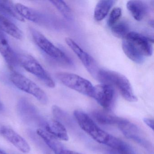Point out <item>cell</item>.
I'll list each match as a JSON object with an SVG mask.
<instances>
[{
    "instance_id": "obj_1",
    "label": "cell",
    "mask_w": 154,
    "mask_h": 154,
    "mask_svg": "<svg viewBox=\"0 0 154 154\" xmlns=\"http://www.w3.org/2000/svg\"><path fill=\"white\" fill-rule=\"evenodd\" d=\"M97 80L104 83L116 86L122 96L128 101L135 102L137 101L130 82L128 78L122 74L110 70L100 69Z\"/></svg>"
},
{
    "instance_id": "obj_2",
    "label": "cell",
    "mask_w": 154,
    "mask_h": 154,
    "mask_svg": "<svg viewBox=\"0 0 154 154\" xmlns=\"http://www.w3.org/2000/svg\"><path fill=\"white\" fill-rule=\"evenodd\" d=\"M74 115L81 128L95 141L106 145L110 134L100 128L87 114L80 110L74 112Z\"/></svg>"
},
{
    "instance_id": "obj_3",
    "label": "cell",
    "mask_w": 154,
    "mask_h": 154,
    "mask_svg": "<svg viewBox=\"0 0 154 154\" xmlns=\"http://www.w3.org/2000/svg\"><path fill=\"white\" fill-rule=\"evenodd\" d=\"M18 62L29 72L37 77L50 88H54L55 84L49 74L39 63L29 54H17Z\"/></svg>"
},
{
    "instance_id": "obj_4",
    "label": "cell",
    "mask_w": 154,
    "mask_h": 154,
    "mask_svg": "<svg viewBox=\"0 0 154 154\" xmlns=\"http://www.w3.org/2000/svg\"><path fill=\"white\" fill-rule=\"evenodd\" d=\"M30 29L34 42L43 52L57 61L67 64H72L71 59L62 50L51 43L43 34L35 29Z\"/></svg>"
},
{
    "instance_id": "obj_5",
    "label": "cell",
    "mask_w": 154,
    "mask_h": 154,
    "mask_svg": "<svg viewBox=\"0 0 154 154\" xmlns=\"http://www.w3.org/2000/svg\"><path fill=\"white\" fill-rule=\"evenodd\" d=\"M56 75L57 79L66 87L92 98L94 86L90 81L70 73L59 72Z\"/></svg>"
},
{
    "instance_id": "obj_6",
    "label": "cell",
    "mask_w": 154,
    "mask_h": 154,
    "mask_svg": "<svg viewBox=\"0 0 154 154\" xmlns=\"http://www.w3.org/2000/svg\"><path fill=\"white\" fill-rule=\"evenodd\" d=\"M10 79L18 89L34 96L41 103L46 104L48 102L46 94L37 85L27 77L17 72L12 73Z\"/></svg>"
},
{
    "instance_id": "obj_7",
    "label": "cell",
    "mask_w": 154,
    "mask_h": 154,
    "mask_svg": "<svg viewBox=\"0 0 154 154\" xmlns=\"http://www.w3.org/2000/svg\"><path fill=\"white\" fill-rule=\"evenodd\" d=\"M65 41L67 45L75 53L91 75L97 79L100 69L93 57L81 48L72 38H66Z\"/></svg>"
},
{
    "instance_id": "obj_8",
    "label": "cell",
    "mask_w": 154,
    "mask_h": 154,
    "mask_svg": "<svg viewBox=\"0 0 154 154\" xmlns=\"http://www.w3.org/2000/svg\"><path fill=\"white\" fill-rule=\"evenodd\" d=\"M117 126L126 137L134 140L144 147H149V143L144 133L137 125L122 119Z\"/></svg>"
},
{
    "instance_id": "obj_9",
    "label": "cell",
    "mask_w": 154,
    "mask_h": 154,
    "mask_svg": "<svg viewBox=\"0 0 154 154\" xmlns=\"http://www.w3.org/2000/svg\"><path fill=\"white\" fill-rule=\"evenodd\" d=\"M114 96L113 86L110 85L102 83L94 86L92 98L105 109L109 110L112 107Z\"/></svg>"
},
{
    "instance_id": "obj_10",
    "label": "cell",
    "mask_w": 154,
    "mask_h": 154,
    "mask_svg": "<svg viewBox=\"0 0 154 154\" xmlns=\"http://www.w3.org/2000/svg\"><path fill=\"white\" fill-rule=\"evenodd\" d=\"M18 109L22 118L26 121L44 128L47 120L41 116L36 108L28 101L21 99L18 103Z\"/></svg>"
},
{
    "instance_id": "obj_11",
    "label": "cell",
    "mask_w": 154,
    "mask_h": 154,
    "mask_svg": "<svg viewBox=\"0 0 154 154\" xmlns=\"http://www.w3.org/2000/svg\"><path fill=\"white\" fill-rule=\"evenodd\" d=\"M144 57L152 55L153 48L149 39L139 33L129 32L125 38Z\"/></svg>"
},
{
    "instance_id": "obj_12",
    "label": "cell",
    "mask_w": 154,
    "mask_h": 154,
    "mask_svg": "<svg viewBox=\"0 0 154 154\" xmlns=\"http://www.w3.org/2000/svg\"><path fill=\"white\" fill-rule=\"evenodd\" d=\"M0 133L21 152L27 153L30 151V146L26 140L10 127H0Z\"/></svg>"
},
{
    "instance_id": "obj_13",
    "label": "cell",
    "mask_w": 154,
    "mask_h": 154,
    "mask_svg": "<svg viewBox=\"0 0 154 154\" xmlns=\"http://www.w3.org/2000/svg\"><path fill=\"white\" fill-rule=\"evenodd\" d=\"M0 53L11 68L14 69L17 65V54L12 50L8 40L0 31Z\"/></svg>"
},
{
    "instance_id": "obj_14",
    "label": "cell",
    "mask_w": 154,
    "mask_h": 154,
    "mask_svg": "<svg viewBox=\"0 0 154 154\" xmlns=\"http://www.w3.org/2000/svg\"><path fill=\"white\" fill-rule=\"evenodd\" d=\"M106 145L110 148L109 154H137L128 143L111 135Z\"/></svg>"
},
{
    "instance_id": "obj_15",
    "label": "cell",
    "mask_w": 154,
    "mask_h": 154,
    "mask_svg": "<svg viewBox=\"0 0 154 154\" xmlns=\"http://www.w3.org/2000/svg\"><path fill=\"white\" fill-rule=\"evenodd\" d=\"M44 130L60 140L67 141L69 139L67 131L64 125L57 120H47Z\"/></svg>"
},
{
    "instance_id": "obj_16",
    "label": "cell",
    "mask_w": 154,
    "mask_h": 154,
    "mask_svg": "<svg viewBox=\"0 0 154 154\" xmlns=\"http://www.w3.org/2000/svg\"><path fill=\"white\" fill-rule=\"evenodd\" d=\"M127 8L133 17L137 21L142 20L147 13V6L140 1H128Z\"/></svg>"
},
{
    "instance_id": "obj_17",
    "label": "cell",
    "mask_w": 154,
    "mask_h": 154,
    "mask_svg": "<svg viewBox=\"0 0 154 154\" xmlns=\"http://www.w3.org/2000/svg\"><path fill=\"white\" fill-rule=\"evenodd\" d=\"M16 8L19 14L23 18L37 24H42L43 17L38 11L26 7L20 3L16 4Z\"/></svg>"
},
{
    "instance_id": "obj_18",
    "label": "cell",
    "mask_w": 154,
    "mask_h": 154,
    "mask_svg": "<svg viewBox=\"0 0 154 154\" xmlns=\"http://www.w3.org/2000/svg\"><path fill=\"white\" fill-rule=\"evenodd\" d=\"M37 133L55 154H59L62 150L65 148L58 139L43 129H38L37 130Z\"/></svg>"
},
{
    "instance_id": "obj_19",
    "label": "cell",
    "mask_w": 154,
    "mask_h": 154,
    "mask_svg": "<svg viewBox=\"0 0 154 154\" xmlns=\"http://www.w3.org/2000/svg\"><path fill=\"white\" fill-rule=\"evenodd\" d=\"M0 30L17 39L23 38V34L20 29L11 21L0 15Z\"/></svg>"
},
{
    "instance_id": "obj_20",
    "label": "cell",
    "mask_w": 154,
    "mask_h": 154,
    "mask_svg": "<svg viewBox=\"0 0 154 154\" xmlns=\"http://www.w3.org/2000/svg\"><path fill=\"white\" fill-rule=\"evenodd\" d=\"M122 48L124 54L131 61L138 64L142 63L145 61V57L127 39L122 41Z\"/></svg>"
},
{
    "instance_id": "obj_21",
    "label": "cell",
    "mask_w": 154,
    "mask_h": 154,
    "mask_svg": "<svg viewBox=\"0 0 154 154\" xmlns=\"http://www.w3.org/2000/svg\"><path fill=\"white\" fill-rule=\"evenodd\" d=\"M116 1L112 0L100 1L97 3L94 11V19L97 21L104 19Z\"/></svg>"
},
{
    "instance_id": "obj_22",
    "label": "cell",
    "mask_w": 154,
    "mask_h": 154,
    "mask_svg": "<svg viewBox=\"0 0 154 154\" xmlns=\"http://www.w3.org/2000/svg\"><path fill=\"white\" fill-rule=\"evenodd\" d=\"M92 116L97 122L104 125H118L122 119V118L113 116L99 110L94 111L92 112Z\"/></svg>"
},
{
    "instance_id": "obj_23",
    "label": "cell",
    "mask_w": 154,
    "mask_h": 154,
    "mask_svg": "<svg viewBox=\"0 0 154 154\" xmlns=\"http://www.w3.org/2000/svg\"><path fill=\"white\" fill-rule=\"evenodd\" d=\"M0 11L20 21H25L16 8V4L10 1H0Z\"/></svg>"
},
{
    "instance_id": "obj_24",
    "label": "cell",
    "mask_w": 154,
    "mask_h": 154,
    "mask_svg": "<svg viewBox=\"0 0 154 154\" xmlns=\"http://www.w3.org/2000/svg\"><path fill=\"white\" fill-rule=\"evenodd\" d=\"M54 7L59 11V12L63 16L68 20H72L73 19V14L70 7L63 1H50Z\"/></svg>"
},
{
    "instance_id": "obj_25",
    "label": "cell",
    "mask_w": 154,
    "mask_h": 154,
    "mask_svg": "<svg viewBox=\"0 0 154 154\" xmlns=\"http://www.w3.org/2000/svg\"><path fill=\"white\" fill-rule=\"evenodd\" d=\"M114 36L119 38H125L129 31V26L125 21L117 22L111 27Z\"/></svg>"
},
{
    "instance_id": "obj_26",
    "label": "cell",
    "mask_w": 154,
    "mask_h": 154,
    "mask_svg": "<svg viewBox=\"0 0 154 154\" xmlns=\"http://www.w3.org/2000/svg\"><path fill=\"white\" fill-rule=\"evenodd\" d=\"M122 15V10L120 8H114L110 14L108 20V25L111 27L118 22Z\"/></svg>"
},
{
    "instance_id": "obj_27",
    "label": "cell",
    "mask_w": 154,
    "mask_h": 154,
    "mask_svg": "<svg viewBox=\"0 0 154 154\" xmlns=\"http://www.w3.org/2000/svg\"><path fill=\"white\" fill-rule=\"evenodd\" d=\"M144 122L145 124L151 128L152 130H154V120L152 119L149 118H144L143 119Z\"/></svg>"
},
{
    "instance_id": "obj_28",
    "label": "cell",
    "mask_w": 154,
    "mask_h": 154,
    "mask_svg": "<svg viewBox=\"0 0 154 154\" xmlns=\"http://www.w3.org/2000/svg\"><path fill=\"white\" fill-rule=\"evenodd\" d=\"M59 154H83L82 153H78V152H75V151H72V150H69V149H66L64 148L63 150L61 151Z\"/></svg>"
},
{
    "instance_id": "obj_29",
    "label": "cell",
    "mask_w": 154,
    "mask_h": 154,
    "mask_svg": "<svg viewBox=\"0 0 154 154\" xmlns=\"http://www.w3.org/2000/svg\"><path fill=\"white\" fill-rule=\"evenodd\" d=\"M3 109V105L0 102V111L2 110Z\"/></svg>"
},
{
    "instance_id": "obj_30",
    "label": "cell",
    "mask_w": 154,
    "mask_h": 154,
    "mask_svg": "<svg viewBox=\"0 0 154 154\" xmlns=\"http://www.w3.org/2000/svg\"><path fill=\"white\" fill-rule=\"evenodd\" d=\"M0 154H7V153H5V152L3 151V150H1L0 149Z\"/></svg>"
}]
</instances>
